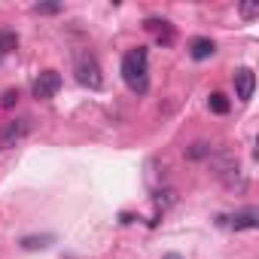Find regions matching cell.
<instances>
[{
  "label": "cell",
  "mask_w": 259,
  "mask_h": 259,
  "mask_svg": "<svg viewBox=\"0 0 259 259\" xmlns=\"http://www.w3.org/2000/svg\"><path fill=\"white\" fill-rule=\"evenodd\" d=\"M122 79H125L128 89L138 92V95H144L150 89V58H147V49L138 46L132 52H125V58H122Z\"/></svg>",
  "instance_id": "6da1fadb"
},
{
  "label": "cell",
  "mask_w": 259,
  "mask_h": 259,
  "mask_svg": "<svg viewBox=\"0 0 259 259\" xmlns=\"http://www.w3.org/2000/svg\"><path fill=\"white\" fill-rule=\"evenodd\" d=\"M76 79L85 85V89H101L104 85V76H101V64L95 61V55H79L76 58Z\"/></svg>",
  "instance_id": "7a4b0ae2"
},
{
  "label": "cell",
  "mask_w": 259,
  "mask_h": 259,
  "mask_svg": "<svg viewBox=\"0 0 259 259\" xmlns=\"http://www.w3.org/2000/svg\"><path fill=\"white\" fill-rule=\"evenodd\" d=\"M28 119H10V122H4V128H0V150H10V147H16L25 135H28Z\"/></svg>",
  "instance_id": "3957f363"
},
{
  "label": "cell",
  "mask_w": 259,
  "mask_h": 259,
  "mask_svg": "<svg viewBox=\"0 0 259 259\" xmlns=\"http://www.w3.org/2000/svg\"><path fill=\"white\" fill-rule=\"evenodd\" d=\"M58 89H61V73H58V70H43V73L34 79V98H40V101L52 98Z\"/></svg>",
  "instance_id": "277c9868"
},
{
  "label": "cell",
  "mask_w": 259,
  "mask_h": 259,
  "mask_svg": "<svg viewBox=\"0 0 259 259\" xmlns=\"http://www.w3.org/2000/svg\"><path fill=\"white\" fill-rule=\"evenodd\" d=\"M232 82H235V92H238V98H241V101H250V98H253L256 73H253L250 67H238V70H235V76H232Z\"/></svg>",
  "instance_id": "5b68a950"
},
{
  "label": "cell",
  "mask_w": 259,
  "mask_h": 259,
  "mask_svg": "<svg viewBox=\"0 0 259 259\" xmlns=\"http://www.w3.org/2000/svg\"><path fill=\"white\" fill-rule=\"evenodd\" d=\"M217 52V46H213V40H207V37H195L192 43H189V55L195 58V61H204V58H210Z\"/></svg>",
  "instance_id": "8992f818"
},
{
  "label": "cell",
  "mask_w": 259,
  "mask_h": 259,
  "mask_svg": "<svg viewBox=\"0 0 259 259\" xmlns=\"http://www.w3.org/2000/svg\"><path fill=\"white\" fill-rule=\"evenodd\" d=\"M147 31H153V34H156V40H159V43H165V46L174 40V31H171V25H168V22L150 19V22H147Z\"/></svg>",
  "instance_id": "52a82bcc"
},
{
  "label": "cell",
  "mask_w": 259,
  "mask_h": 259,
  "mask_svg": "<svg viewBox=\"0 0 259 259\" xmlns=\"http://www.w3.org/2000/svg\"><path fill=\"white\" fill-rule=\"evenodd\" d=\"M229 226H232L235 232H241V229H256V226H259V220H256V210H244V213H235V217H229Z\"/></svg>",
  "instance_id": "ba28073f"
},
{
  "label": "cell",
  "mask_w": 259,
  "mask_h": 259,
  "mask_svg": "<svg viewBox=\"0 0 259 259\" xmlns=\"http://www.w3.org/2000/svg\"><path fill=\"white\" fill-rule=\"evenodd\" d=\"M210 156V144L207 141H195L192 147H186V159L189 162H201V159H207Z\"/></svg>",
  "instance_id": "9c48e42d"
},
{
  "label": "cell",
  "mask_w": 259,
  "mask_h": 259,
  "mask_svg": "<svg viewBox=\"0 0 259 259\" xmlns=\"http://www.w3.org/2000/svg\"><path fill=\"white\" fill-rule=\"evenodd\" d=\"M207 107H210L213 113L226 116V113H229V98H226V95H220V92H213V95L207 98Z\"/></svg>",
  "instance_id": "30bf717a"
},
{
  "label": "cell",
  "mask_w": 259,
  "mask_h": 259,
  "mask_svg": "<svg viewBox=\"0 0 259 259\" xmlns=\"http://www.w3.org/2000/svg\"><path fill=\"white\" fill-rule=\"evenodd\" d=\"M19 46V37L13 34V31H0V55L4 52H13Z\"/></svg>",
  "instance_id": "8fae6325"
},
{
  "label": "cell",
  "mask_w": 259,
  "mask_h": 259,
  "mask_svg": "<svg viewBox=\"0 0 259 259\" xmlns=\"http://www.w3.org/2000/svg\"><path fill=\"white\" fill-rule=\"evenodd\" d=\"M34 13H40V16H55V13H61V4H37Z\"/></svg>",
  "instance_id": "7c38bea8"
},
{
  "label": "cell",
  "mask_w": 259,
  "mask_h": 259,
  "mask_svg": "<svg viewBox=\"0 0 259 259\" xmlns=\"http://www.w3.org/2000/svg\"><path fill=\"white\" fill-rule=\"evenodd\" d=\"M16 101H19V89H7V92H4V98H0V107H7V110H10Z\"/></svg>",
  "instance_id": "4fadbf2b"
},
{
  "label": "cell",
  "mask_w": 259,
  "mask_h": 259,
  "mask_svg": "<svg viewBox=\"0 0 259 259\" xmlns=\"http://www.w3.org/2000/svg\"><path fill=\"white\" fill-rule=\"evenodd\" d=\"M241 16L250 22V19H256V16H259V7H256V4H241Z\"/></svg>",
  "instance_id": "5bb4252c"
},
{
  "label": "cell",
  "mask_w": 259,
  "mask_h": 259,
  "mask_svg": "<svg viewBox=\"0 0 259 259\" xmlns=\"http://www.w3.org/2000/svg\"><path fill=\"white\" fill-rule=\"evenodd\" d=\"M22 244H25L28 250H37V247H46V244H49V238H25Z\"/></svg>",
  "instance_id": "9a60e30c"
},
{
  "label": "cell",
  "mask_w": 259,
  "mask_h": 259,
  "mask_svg": "<svg viewBox=\"0 0 259 259\" xmlns=\"http://www.w3.org/2000/svg\"><path fill=\"white\" fill-rule=\"evenodd\" d=\"M162 259H183V256H177V253H168V256H162Z\"/></svg>",
  "instance_id": "2e32d148"
}]
</instances>
